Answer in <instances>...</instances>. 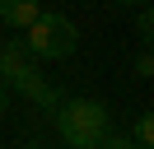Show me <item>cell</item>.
Returning <instances> with one entry per match:
<instances>
[{"mask_svg": "<svg viewBox=\"0 0 154 149\" xmlns=\"http://www.w3.org/2000/svg\"><path fill=\"white\" fill-rule=\"evenodd\" d=\"M135 37H140V42L154 37V14H149V5H140V14H135Z\"/></svg>", "mask_w": 154, "mask_h": 149, "instance_id": "obj_7", "label": "cell"}, {"mask_svg": "<svg viewBox=\"0 0 154 149\" xmlns=\"http://www.w3.org/2000/svg\"><path fill=\"white\" fill-rule=\"evenodd\" d=\"M131 144H140V149H154V121L149 117H140L131 126Z\"/></svg>", "mask_w": 154, "mask_h": 149, "instance_id": "obj_5", "label": "cell"}, {"mask_svg": "<svg viewBox=\"0 0 154 149\" xmlns=\"http://www.w3.org/2000/svg\"><path fill=\"white\" fill-rule=\"evenodd\" d=\"M0 117H10V93L0 89Z\"/></svg>", "mask_w": 154, "mask_h": 149, "instance_id": "obj_10", "label": "cell"}, {"mask_svg": "<svg viewBox=\"0 0 154 149\" xmlns=\"http://www.w3.org/2000/svg\"><path fill=\"white\" fill-rule=\"evenodd\" d=\"M122 9H140V5H149V0H117Z\"/></svg>", "mask_w": 154, "mask_h": 149, "instance_id": "obj_11", "label": "cell"}, {"mask_svg": "<svg viewBox=\"0 0 154 149\" xmlns=\"http://www.w3.org/2000/svg\"><path fill=\"white\" fill-rule=\"evenodd\" d=\"M98 149H140V144H131L126 135H112V130H107V135H103V144H98Z\"/></svg>", "mask_w": 154, "mask_h": 149, "instance_id": "obj_8", "label": "cell"}, {"mask_svg": "<svg viewBox=\"0 0 154 149\" xmlns=\"http://www.w3.org/2000/svg\"><path fill=\"white\" fill-rule=\"evenodd\" d=\"M79 47V28L75 19L56 14V9H42L28 28H23V51L33 61H70Z\"/></svg>", "mask_w": 154, "mask_h": 149, "instance_id": "obj_2", "label": "cell"}, {"mask_svg": "<svg viewBox=\"0 0 154 149\" xmlns=\"http://www.w3.org/2000/svg\"><path fill=\"white\" fill-rule=\"evenodd\" d=\"M56 130L70 149H98L103 135L112 130V112L94 98H66L56 107Z\"/></svg>", "mask_w": 154, "mask_h": 149, "instance_id": "obj_1", "label": "cell"}, {"mask_svg": "<svg viewBox=\"0 0 154 149\" xmlns=\"http://www.w3.org/2000/svg\"><path fill=\"white\" fill-rule=\"evenodd\" d=\"M33 102H38V107H47V112H56L61 102H66V93H61V89H51V84H42V89H38V98H33Z\"/></svg>", "mask_w": 154, "mask_h": 149, "instance_id": "obj_6", "label": "cell"}, {"mask_svg": "<svg viewBox=\"0 0 154 149\" xmlns=\"http://www.w3.org/2000/svg\"><path fill=\"white\" fill-rule=\"evenodd\" d=\"M42 70H38V61H33L28 51H23V42H5L0 47V89L5 93H23V98H38V89H42Z\"/></svg>", "mask_w": 154, "mask_h": 149, "instance_id": "obj_3", "label": "cell"}, {"mask_svg": "<svg viewBox=\"0 0 154 149\" xmlns=\"http://www.w3.org/2000/svg\"><path fill=\"white\" fill-rule=\"evenodd\" d=\"M38 14H42V5H38V0H0V28H14V33H23V28H28Z\"/></svg>", "mask_w": 154, "mask_h": 149, "instance_id": "obj_4", "label": "cell"}, {"mask_svg": "<svg viewBox=\"0 0 154 149\" xmlns=\"http://www.w3.org/2000/svg\"><path fill=\"white\" fill-rule=\"evenodd\" d=\"M135 74H140V79H149V74H154V56H149V51L135 56Z\"/></svg>", "mask_w": 154, "mask_h": 149, "instance_id": "obj_9", "label": "cell"}]
</instances>
